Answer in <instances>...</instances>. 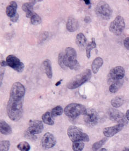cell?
<instances>
[{
	"instance_id": "cell-1",
	"label": "cell",
	"mask_w": 129,
	"mask_h": 151,
	"mask_svg": "<svg viewBox=\"0 0 129 151\" xmlns=\"http://www.w3.org/2000/svg\"><path fill=\"white\" fill-rule=\"evenodd\" d=\"M8 116L14 122L19 121L23 116V100L9 99L7 106Z\"/></svg>"
},
{
	"instance_id": "cell-2",
	"label": "cell",
	"mask_w": 129,
	"mask_h": 151,
	"mask_svg": "<svg viewBox=\"0 0 129 151\" xmlns=\"http://www.w3.org/2000/svg\"><path fill=\"white\" fill-rule=\"evenodd\" d=\"M43 124L40 120H30L29 127L24 132L25 137L30 140H35L37 135L41 133L43 130Z\"/></svg>"
},
{
	"instance_id": "cell-3",
	"label": "cell",
	"mask_w": 129,
	"mask_h": 151,
	"mask_svg": "<svg viewBox=\"0 0 129 151\" xmlns=\"http://www.w3.org/2000/svg\"><path fill=\"white\" fill-rule=\"evenodd\" d=\"M91 77V70L87 69L71 79L67 84V88L70 89H76L87 82Z\"/></svg>"
},
{
	"instance_id": "cell-4",
	"label": "cell",
	"mask_w": 129,
	"mask_h": 151,
	"mask_svg": "<svg viewBox=\"0 0 129 151\" xmlns=\"http://www.w3.org/2000/svg\"><path fill=\"white\" fill-rule=\"evenodd\" d=\"M67 135L72 143L80 141L84 142L90 141L89 135L84 132L82 130L75 125H71L68 127Z\"/></svg>"
},
{
	"instance_id": "cell-5",
	"label": "cell",
	"mask_w": 129,
	"mask_h": 151,
	"mask_svg": "<svg viewBox=\"0 0 129 151\" xmlns=\"http://www.w3.org/2000/svg\"><path fill=\"white\" fill-rule=\"evenodd\" d=\"M64 64L66 68L77 70L80 68V64L77 60L76 50L72 47H67L64 53Z\"/></svg>"
},
{
	"instance_id": "cell-6",
	"label": "cell",
	"mask_w": 129,
	"mask_h": 151,
	"mask_svg": "<svg viewBox=\"0 0 129 151\" xmlns=\"http://www.w3.org/2000/svg\"><path fill=\"white\" fill-rule=\"evenodd\" d=\"M87 110L86 107L82 104L72 103L64 108V113L70 118L75 119L80 115H84Z\"/></svg>"
},
{
	"instance_id": "cell-7",
	"label": "cell",
	"mask_w": 129,
	"mask_h": 151,
	"mask_svg": "<svg viewBox=\"0 0 129 151\" xmlns=\"http://www.w3.org/2000/svg\"><path fill=\"white\" fill-rule=\"evenodd\" d=\"M95 13L100 18L108 20L112 15V9L110 5L104 1H100L95 7Z\"/></svg>"
},
{
	"instance_id": "cell-8",
	"label": "cell",
	"mask_w": 129,
	"mask_h": 151,
	"mask_svg": "<svg viewBox=\"0 0 129 151\" xmlns=\"http://www.w3.org/2000/svg\"><path fill=\"white\" fill-rule=\"evenodd\" d=\"M125 23L124 19L120 15L117 16L110 25L109 30L115 35H120L125 29Z\"/></svg>"
},
{
	"instance_id": "cell-9",
	"label": "cell",
	"mask_w": 129,
	"mask_h": 151,
	"mask_svg": "<svg viewBox=\"0 0 129 151\" xmlns=\"http://www.w3.org/2000/svg\"><path fill=\"white\" fill-rule=\"evenodd\" d=\"M107 114L110 121L117 123L118 124L126 125L128 123L125 115L117 109L110 108L108 110Z\"/></svg>"
},
{
	"instance_id": "cell-10",
	"label": "cell",
	"mask_w": 129,
	"mask_h": 151,
	"mask_svg": "<svg viewBox=\"0 0 129 151\" xmlns=\"http://www.w3.org/2000/svg\"><path fill=\"white\" fill-rule=\"evenodd\" d=\"M125 75L124 68L122 66H117L112 68L107 76V82L111 84L118 81H120Z\"/></svg>"
},
{
	"instance_id": "cell-11",
	"label": "cell",
	"mask_w": 129,
	"mask_h": 151,
	"mask_svg": "<svg viewBox=\"0 0 129 151\" xmlns=\"http://www.w3.org/2000/svg\"><path fill=\"white\" fill-rule=\"evenodd\" d=\"M25 93V89L23 84L20 82H15L11 86L9 98L22 100Z\"/></svg>"
},
{
	"instance_id": "cell-12",
	"label": "cell",
	"mask_w": 129,
	"mask_h": 151,
	"mask_svg": "<svg viewBox=\"0 0 129 151\" xmlns=\"http://www.w3.org/2000/svg\"><path fill=\"white\" fill-rule=\"evenodd\" d=\"M84 120L86 124L89 127H94L99 122V115L94 109H89L87 110L84 115Z\"/></svg>"
},
{
	"instance_id": "cell-13",
	"label": "cell",
	"mask_w": 129,
	"mask_h": 151,
	"mask_svg": "<svg viewBox=\"0 0 129 151\" xmlns=\"http://www.w3.org/2000/svg\"><path fill=\"white\" fill-rule=\"evenodd\" d=\"M7 66L14 70L16 72H23L24 68V64L14 55H9L6 58Z\"/></svg>"
},
{
	"instance_id": "cell-14",
	"label": "cell",
	"mask_w": 129,
	"mask_h": 151,
	"mask_svg": "<svg viewBox=\"0 0 129 151\" xmlns=\"http://www.w3.org/2000/svg\"><path fill=\"white\" fill-rule=\"evenodd\" d=\"M41 146L44 149H50L55 146L57 144L56 138L51 132H46L42 136Z\"/></svg>"
},
{
	"instance_id": "cell-15",
	"label": "cell",
	"mask_w": 129,
	"mask_h": 151,
	"mask_svg": "<svg viewBox=\"0 0 129 151\" xmlns=\"http://www.w3.org/2000/svg\"><path fill=\"white\" fill-rule=\"evenodd\" d=\"M125 125L123 124H117L112 127H106L103 129V134L106 137H112L121 132Z\"/></svg>"
},
{
	"instance_id": "cell-16",
	"label": "cell",
	"mask_w": 129,
	"mask_h": 151,
	"mask_svg": "<svg viewBox=\"0 0 129 151\" xmlns=\"http://www.w3.org/2000/svg\"><path fill=\"white\" fill-rule=\"evenodd\" d=\"M37 2V1H30L29 2L25 3L22 6L23 11L26 13L27 18H31L34 14V6Z\"/></svg>"
},
{
	"instance_id": "cell-17",
	"label": "cell",
	"mask_w": 129,
	"mask_h": 151,
	"mask_svg": "<svg viewBox=\"0 0 129 151\" xmlns=\"http://www.w3.org/2000/svg\"><path fill=\"white\" fill-rule=\"evenodd\" d=\"M79 27V23L78 20L73 17H69L66 23L67 30L71 32L76 31Z\"/></svg>"
},
{
	"instance_id": "cell-18",
	"label": "cell",
	"mask_w": 129,
	"mask_h": 151,
	"mask_svg": "<svg viewBox=\"0 0 129 151\" xmlns=\"http://www.w3.org/2000/svg\"><path fill=\"white\" fill-rule=\"evenodd\" d=\"M103 64V60L102 58L100 57H97L95 58L91 64V69H92V72L94 74H96L97 72H99L100 68L102 67Z\"/></svg>"
},
{
	"instance_id": "cell-19",
	"label": "cell",
	"mask_w": 129,
	"mask_h": 151,
	"mask_svg": "<svg viewBox=\"0 0 129 151\" xmlns=\"http://www.w3.org/2000/svg\"><path fill=\"white\" fill-rule=\"evenodd\" d=\"M16 9H17V4L15 1H11L10 2V4L6 8V14L8 17L11 18L14 16L16 14Z\"/></svg>"
},
{
	"instance_id": "cell-20",
	"label": "cell",
	"mask_w": 129,
	"mask_h": 151,
	"mask_svg": "<svg viewBox=\"0 0 129 151\" xmlns=\"http://www.w3.org/2000/svg\"><path fill=\"white\" fill-rule=\"evenodd\" d=\"M0 126H1L0 131L2 134L8 135L11 134L12 133V129L11 127H10L9 125H8L6 121H4L3 119H1L0 122Z\"/></svg>"
},
{
	"instance_id": "cell-21",
	"label": "cell",
	"mask_w": 129,
	"mask_h": 151,
	"mask_svg": "<svg viewBox=\"0 0 129 151\" xmlns=\"http://www.w3.org/2000/svg\"><path fill=\"white\" fill-rule=\"evenodd\" d=\"M43 66L44 67L45 72H46V75L47 76L48 78L51 79L53 76L51 61L48 59H46L43 62Z\"/></svg>"
},
{
	"instance_id": "cell-22",
	"label": "cell",
	"mask_w": 129,
	"mask_h": 151,
	"mask_svg": "<svg viewBox=\"0 0 129 151\" xmlns=\"http://www.w3.org/2000/svg\"><path fill=\"white\" fill-rule=\"evenodd\" d=\"M53 116L51 112H46L42 115V121L45 124L49 125H53L54 124V121L53 120Z\"/></svg>"
},
{
	"instance_id": "cell-23",
	"label": "cell",
	"mask_w": 129,
	"mask_h": 151,
	"mask_svg": "<svg viewBox=\"0 0 129 151\" xmlns=\"http://www.w3.org/2000/svg\"><path fill=\"white\" fill-rule=\"evenodd\" d=\"M123 82L124 81L123 80H120L112 83L110 85V87H109V91L110 93H112L117 92L122 88L123 85Z\"/></svg>"
},
{
	"instance_id": "cell-24",
	"label": "cell",
	"mask_w": 129,
	"mask_h": 151,
	"mask_svg": "<svg viewBox=\"0 0 129 151\" xmlns=\"http://www.w3.org/2000/svg\"><path fill=\"white\" fill-rule=\"evenodd\" d=\"M76 42L77 45L80 47H84L87 44V38L82 33H80L77 35Z\"/></svg>"
},
{
	"instance_id": "cell-25",
	"label": "cell",
	"mask_w": 129,
	"mask_h": 151,
	"mask_svg": "<svg viewBox=\"0 0 129 151\" xmlns=\"http://www.w3.org/2000/svg\"><path fill=\"white\" fill-rule=\"evenodd\" d=\"M110 103L114 108H119L124 104V100L122 96H116L112 99Z\"/></svg>"
},
{
	"instance_id": "cell-26",
	"label": "cell",
	"mask_w": 129,
	"mask_h": 151,
	"mask_svg": "<svg viewBox=\"0 0 129 151\" xmlns=\"http://www.w3.org/2000/svg\"><path fill=\"white\" fill-rule=\"evenodd\" d=\"M96 47V43L95 42V38H92L91 42H90L86 47V55L88 59L90 58V53L92 49Z\"/></svg>"
},
{
	"instance_id": "cell-27",
	"label": "cell",
	"mask_w": 129,
	"mask_h": 151,
	"mask_svg": "<svg viewBox=\"0 0 129 151\" xmlns=\"http://www.w3.org/2000/svg\"><path fill=\"white\" fill-rule=\"evenodd\" d=\"M16 147L20 151H29L30 150V144L27 141H22L17 145Z\"/></svg>"
},
{
	"instance_id": "cell-28",
	"label": "cell",
	"mask_w": 129,
	"mask_h": 151,
	"mask_svg": "<svg viewBox=\"0 0 129 151\" xmlns=\"http://www.w3.org/2000/svg\"><path fill=\"white\" fill-rule=\"evenodd\" d=\"M107 141V137H105V138H103L102 139L100 140L99 141L95 142V143L93 144V145L92 146V150L94 151H98L102 147L103 145H104L105 144L106 142Z\"/></svg>"
},
{
	"instance_id": "cell-29",
	"label": "cell",
	"mask_w": 129,
	"mask_h": 151,
	"mask_svg": "<svg viewBox=\"0 0 129 151\" xmlns=\"http://www.w3.org/2000/svg\"><path fill=\"white\" fill-rule=\"evenodd\" d=\"M85 144L84 142H76L72 143V150L73 151H83Z\"/></svg>"
},
{
	"instance_id": "cell-30",
	"label": "cell",
	"mask_w": 129,
	"mask_h": 151,
	"mask_svg": "<svg viewBox=\"0 0 129 151\" xmlns=\"http://www.w3.org/2000/svg\"><path fill=\"white\" fill-rule=\"evenodd\" d=\"M11 146V142L8 140H2L1 141V151H8Z\"/></svg>"
},
{
	"instance_id": "cell-31",
	"label": "cell",
	"mask_w": 129,
	"mask_h": 151,
	"mask_svg": "<svg viewBox=\"0 0 129 151\" xmlns=\"http://www.w3.org/2000/svg\"><path fill=\"white\" fill-rule=\"evenodd\" d=\"M51 113L54 117L59 116H61L63 113V109L61 106H56L52 110Z\"/></svg>"
},
{
	"instance_id": "cell-32",
	"label": "cell",
	"mask_w": 129,
	"mask_h": 151,
	"mask_svg": "<svg viewBox=\"0 0 129 151\" xmlns=\"http://www.w3.org/2000/svg\"><path fill=\"white\" fill-rule=\"evenodd\" d=\"M31 23L34 25H37L41 23V18L38 14L34 13L31 18Z\"/></svg>"
},
{
	"instance_id": "cell-33",
	"label": "cell",
	"mask_w": 129,
	"mask_h": 151,
	"mask_svg": "<svg viewBox=\"0 0 129 151\" xmlns=\"http://www.w3.org/2000/svg\"><path fill=\"white\" fill-rule=\"evenodd\" d=\"M64 53L61 52L59 54V57H58V63L60 66L61 68L66 69L67 68L64 65Z\"/></svg>"
},
{
	"instance_id": "cell-34",
	"label": "cell",
	"mask_w": 129,
	"mask_h": 151,
	"mask_svg": "<svg viewBox=\"0 0 129 151\" xmlns=\"http://www.w3.org/2000/svg\"><path fill=\"white\" fill-rule=\"evenodd\" d=\"M124 45L126 49L129 50V37H126L124 41Z\"/></svg>"
},
{
	"instance_id": "cell-35",
	"label": "cell",
	"mask_w": 129,
	"mask_h": 151,
	"mask_svg": "<svg viewBox=\"0 0 129 151\" xmlns=\"http://www.w3.org/2000/svg\"><path fill=\"white\" fill-rule=\"evenodd\" d=\"M19 19V14L18 13H16L14 16L12 17L11 18H10V20L11 21V22H16Z\"/></svg>"
},
{
	"instance_id": "cell-36",
	"label": "cell",
	"mask_w": 129,
	"mask_h": 151,
	"mask_svg": "<svg viewBox=\"0 0 129 151\" xmlns=\"http://www.w3.org/2000/svg\"><path fill=\"white\" fill-rule=\"evenodd\" d=\"M1 65L2 67H4V66H7V64L6 61L2 60L1 61Z\"/></svg>"
},
{
	"instance_id": "cell-37",
	"label": "cell",
	"mask_w": 129,
	"mask_h": 151,
	"mask_svg": "<svg viewBox=\"0 0 129 151\" xmlns=\"http://www.w3.org/2000/svg\"><path fill=\"white\" fill-rule=\"evenodd\" d=\"M90 20H91V19H90V18L89 17H85V19H84V21H85L86 23L90 22Z\"/></svg>"
},
{
	"instance_id": "cell-38",
	"label": "cell",
	"mask_w": 129,
	"mask_h": 151,
	"mask_svg": "<svg viewBox=\"0 0 129 151\" xmlns=\"http://www.w3.org/2000/svg\"><path fill=\"white\" fill-rule=\"evenodd\" d=\"M126 117L128 121H129V110H127L125 114Z\"/></svg>"
},
{
	"instance_id": "cell-39",
	"label": "cell",
	"mask_w": 129,
	"mask_h": 151,
	"mask_svg": "<svg viewBox=\"0 0 129 151\" xmlns=\"http://www.w3.org/2000/svg\"><path fill=\"white\" fill-rule=\"evenodd\" d=\"M62 81V79H60V81H59L57 82L56 83V84H55V86H59L61 84Z\"/></svg>"
},
{
	"instance_id": "cell-40",
	"label": "cell",
	"mask_w": 129,
	"mask_h": 151,
	"mask_svg": "<svg viewBox=\"0 0 129 151\" xmlns=\"http://www.w3.org/2000/svg\"><path fill=\"white\" fill-rule=\"evenodd\" d=\"M84 2H85V4H87V5H89V4H91V3H90V1H89V0H84Z\"/></svg>"
},
{
	"instance_id": "cell-41",
	"label": "cell",
	"mask_w": 129,
	"mask_h": 151,
	"mask_svg": "<svg viewBox=\"0 0 129 151\" xmlns=\"http://www.w3.org/2000/svg\"><path fill=\"white\" fill-rule=\"evenodd\" d=\"M99 151H107V150L106 148H101Z\"/></svg>"
},
{
	"instance_id": "cell-42",
	"label": "cell",
	"mask_w": 129,
	"mask_h": 151,
	"mask_svg": "<svg viewBox=\"0 0 129 151\" xmlns=\"http://www.w3.org/2000/svg\"><path fill=\"white\" fill-rule=\"evenodd\" d=\"M122 151H129V148L125 147L124 148V149Z\"/></svg>"
},
{
	"instance_id": "cell-43",
	"label": "cell",
	"mask_w": 129,
	"mask_h": 151,
	"mask_svg": "<svg viewBox=\"0 0 129 151\" xmlns=\"http://www.w3.org/2000/svg\"><path fill=\"white\" fill-rule=\"evenodd\" d=\"M64 151V150H60V151Z\"/></svg>"
},
{
	"instance_id": "cell-44",
	"label": "cell",
	"mask_w": 129,
	"mask_h": 151,
	"mask_svg": "<svg viewBox=\"0 0 129 151\" xmlns=\"http://www.w3.org/2000/svg\"><path fill=\"white\" fill-rule=\"evenodd\" d=\"M128 2H129V1H128Z\"/></svg>"
}]
</instances>
